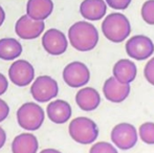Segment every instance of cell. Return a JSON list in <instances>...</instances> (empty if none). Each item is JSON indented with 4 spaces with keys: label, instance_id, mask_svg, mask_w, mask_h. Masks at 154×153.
<instances>
[{
    "label": "cell",
    "instance_id": "6da1fadb",
    "mask_svg": "<svg viewBox=\"0 0 154 153\" xmlns=\"http://www.w3.org/2000/svg\"><path fill=\"white\" fill-rule=\"evenodd\" d=\"M70 45L79 51H90L97 45L99 32L97 27L87 21H78L68 29Z\"/></svg>",
    "mask_w": 154,
    "mask_h": 153
},
{
    "label": "cell",
    "instance_id": "7a4b0ae2",
    "mask_svg": "<svg viewBox=\"0 0 154 153\" xmlns=\"http://www.w3.org/2000/svg\"><path fill=\"white\" fill-rule=\"evenodd\" d=\"M102 32L109 41L121 43L130 36L131 24L125 15L111 13L102 22Z\"/></svg>",
    "mask_w": 154,
    "mask_h": 153
},
{
    "label": "cell",
    "instance_id": "3957f363",
    "mask_svg": "<svg viewBox=\"0 0 154 153\" xmlns=\"http://www.w3.org/2000/svg\"><path fill=\"white\" fill-rule=\"evenodd\" d=\"M68 132L71 139L78 144L90 145L99 136V127L91 118L78 116L69 123Z\"/></svg>",
    "mask_w": 154,
    "mask_h": 153
},
{
    "label": "cell",
    "instance_id": "277c9868",
    "mask_svg": "<svg viewBox=\"0 0 154 153\" xmlns=\"http://www.w3.org/2000/svg\"><path fill=\"white\" fill-rule=\"evenodd\" d=\"M17 122L26 131H36L41 128L45 120V112L39 104L27 102L22 104L17 110Z\"/></svg>",
    "mask_w": 154,
    "mask_h": 153
},
{
    "label": "cell",
    "instance_id": "5b68a950",
    "mask_svg": "<svg viewBox=\"0 0 154 153\" xmlns=\"http://www.w3.org/2000/svg\"><path fill=\"white\" fill-rule=\"evenodd\" d=\"M59 93V85L54 78L39 76L31 86V94L36 102L47 103L55 99Z\"/></svg>",
    "mask_w": 154,
    "mask_h": 153
},
{
    "label": "cell",
    "instance_id": "8992f818",
    "mask_svg": "<svg viewBox=\"0 0 154 153\" xmlns=\"http://www.w3.org/2000/svg\"><path fill=\"white\" fill-rule=\"evenodd\" d=\"M112 144L121 150H130L136 145L138 133L136 128L130 123H120L111 130Z\"/></svg>",
    "mask_w": 154,
    "mask_h": 153
},
{
    "label": "cell",
    "instance_id": "52a82bcc",
    "mask_svg": "<svg viewBox=\"0 0 154 153\" xmlns=\"http://www.w3.org/2000/svg\"><path fill=\"white\" fill-rule=\"evenodd\" d=\"M126 53L131 59L144 61L150 58L154 53V43L145 35H135L126 42Z\"/></svg>",
    "mask_w": 154,
    "mask_h": 153
},
{
    "label": "cell",
    "instance_id": "ba28073f",
    "mask_svg": "<svg viewBox=\"0 0 154 153\" xmlns=\"http://www.w3.org/2000/svg\"><path fill=\"white\" fill-rule=\"evenodd\" d=\"M64 82L71 88L84 87L90 80V72L86 64L73 61L67 64L62 72Z\"/></svg>",
    "mask_w": 154,
    "mask_h": 153
},
{
    "label": "cell",
    "instance_id": "9c48e42d",
    "mask_svg": "<svg viewBox=\"0 0 154 153\" xmlns=\"http://www.w3.org/2000/svg\"><path fill=\"white\" fill-rule=\"evenodd\" d=\"M8 78L10 81L18 87H25L34 81L35 68L26 60L18 59L11 64Z\"/></svg>",
    "mask_w": 154,
    "mask_h": 153
},
{
    "label": "cell",
    "instance_id": "30bf717a",
    "mask_svg": "<svg viewBox=\"0 0 154 153\" xmlns=\"http://www.w3.org/2000/svg\"><path fill=\"white\" fill-rule=\"evenodd\" d=\"M42 46L51 56H61L66 51L68 40L64 33L57 29H51L43 34Z\"/></svg>",
    "mask_w": 154,
    "mask_h": 153
},
{
    "label": "cell",
    "instance_id": "8fae6325",
    "mask_svg": "<svg viewBox=\"0 0 154 153\" xmlns=\"http://www.w3.org/2000/svg\"><path fill=\"white\" fill-rule=\"evenodd\" d=\"M44 21L34 20L27 15L21 16L15 24V33L19 38L24 40H32L40 37L44 32Z\"/></svg>",
    "mask_w": 154,
    "mask_h": 153
},
{
    "label": "cell",
    "instance_id": "7c38bea8",
    "mask_svg": "<svg viewBox=\"0 0 154 153\" xmlns=\"http://www.w3.org/2000/svg\"><path fill=\"white\" fill-rule=\"evenodd\" d=\"M130 90H131L130 84L121 83L113 77L108 78L103 85L104 96L106 98V100L114 104L124 102L130 94Z\"/></svg>",
    "mask_w": 154,
    "mask_h": 153
},
{
    "label": "cell",
    "instance_id": "4fadbf2b",
    "mask_svg": "<svg viewBox=\"0 0 154 153\" xmlns=\"http://www.w3.org/2000/svg\"><path fill=\"white\" fill-rule=\"evenodd\" d=\"M46 115L55 124H65L72 115V109L68 102L64 100L51 101L46 107Z\"/></svg>",
    "mask_w": 154,
    "mask_h": 153
},
{
    "label": "cell",
    "instance_id": "5bb4252c",
    "mask_svg": "<svg viewBox=\"0 0 154 153\" xmlns=\"http://www.w3.org/2000/svg\"><path fill=\"white\" fill-rule=\"evenodd\" d=\"M75 103L86 112L93 111L101 104V96L93 87H82L75 94Z\"/></svg>",
    "mask_w": 154,
    "mask_h": 153
},
{
    "label": "cell",
    "instance_id": "9a60e30c",
    "mask_svg": "<svg viewBox=\"0 0 154 153\" xmlns=\"http://www.w3.org/2000/svg\"><path fill=\"white\" fill-rule=\"evenodd\" d=\"M137 67L135 63L129 59H121L113 65L112 77L123 84H130L135 80Z\"/></svg>",
    "mask_w": 154,
    "mask_h": 153
},
{
    "label": "cell",
    "instance_id": "2e32d148",
    "mask_svg": "<svg viewBox=\"0 0 154 153\" xmlns=\"http://www.w3.org/2000/svg\"><path fill=\"white\" fill-rule=\"evenodd\" d=\"M107 13L105 0H83L80 5V14L89 21H97L104 18Z\"/></svg>",
    "mask_w": 154,
    "mask_h": 153
},
{
    "label": "cell",
    "instance_id": "e0dca14e",
    "mask_svg": "<svg viewBox=\"0 0 154 153\" xmlns=\"http://www.w3.org/2000/svg\"><path fill=\"white\" fill-rule=\"evenodd\" d=\"M53 11V0H29L26 3V15L34 20L44 21Z\"/></svg>",
    "mask_w": 154,
    "mask_h": 153
},
{
    "label": "cell",
    "instance_id": "ac0fdd59",
    "mask_svg": "<svg viewBox=\"0 0 154 153\" xmlns=\"http://www.w3.org/2000/svg\"><path fill=\"white\" fill-rule=\"evenodd\" d=\"M39 142L32 133L24 132L17 135L12 143L13 153H37Z\"/></svg>",
    "mask_w": 154,
    "mask_h": 153
},
{
    "label": "cell",
    "instance_id": "d6986e66",
    "mask_svg": "<svg viewBox=\"0 0 154 153\" xmlns=\"http://www.w3.org/2000/svg\"><path fill=\"white\" fill-rule=\"evenodd\" d=\"M22 54V45L15 38L0 39V59L3 61H14Z\"/></svg>",
    "mask_w": 154,
    "mask_h": 153
},
{
    "label": "cell",
    "instance_id": "ffe728a7",
    "mask_svg": "<svg viewBox=\"0 0 154 153\" xmlns=\"http://www.w3.org/2000/svg\"><path fill=\"white\" fill-rule=\"evenodd\" d=\"M140 139L147 145H154V123L146 122L140 126L137 131Z\"/></svg>",
    "mask_w": 154,
    "mask_h": 153
},
{
    "label": "cell",
    "instance_id": "44dd1931",
    "mask_svg": "<svg viewBox=\"0 0 154 153\" xmlns=\"http://www.w3.org/2000/svg\"><path fill=\"white\" fill-rule=\"evenodd\" d=\"M142 18L147 24L154 25V0H147L142 6Z\"/></svg>",
    "mask_w": 154,
    "mask_h": 153
},
{
    "label": "cell",
    "instance_id": "7402d4cb",
    "mask_svg": "<svg viewBox=\"0 0 154 153\" xmlns=\"http://www.w3.org/2000/svg\"><path fill=\"white\" fill-rule=\"evenodd\" d=\"M89 153H119L116 146L107 142H99L91 146Z\"/></svg>",
    "mask_w": 154,
    "mask_h": 153
},
{
    "label": "cell",
    "instance_id": "603a6c76",
    "mask_svg": "<svg viewBox=\"0 0 154 153\" xmlns=\"http://www.w3.org/2000/svg\"><path fill=\"white\" fill-rule=\"evenodd\" d=\"M144 76L148 83L154 86V58L150 59L144 68Z\"/></svg>",
    "mask_w": 154,
    "mask_h": 153
},
{
    "label": "cell",
    "instance_id": "cb8c5ba5",
    "mask_svg": "<svg viewBox=\"0 0 154 153\" xmlns=\"http://www.w3.org/2000/svg\"><path fill=\"white\" fill-rule=\"evenodd\" d=\"M132 0H105L106 4L113 10H126L130 5Z\"/></svg>",
    "mask_w": 154,
    "mask_h": 153
},
{
    "label": "cell",
    "instance_id": "d4e9b609",
    "mask_svg": "<svg viewBox=\"0 0 154 153\" xmlns=\"http://www.w3.org/2000/svg\"><path fill=\"white\" fill-rule=\"evenodd\" d=\"M8 115H10V106L5 101L0 99V123L5 121Z\"/></svg>",
    "mask_w": 154,
    "mask_h": 153
},
{
    "label": "cell",
    "instance_id": "484cf974",
    "mask_svg": "<svg viewBox=\"0 0 154 153\" xmlns=\"http://www.w3.org/2000/svg\"><path fill=\"white\" fill-rule=\"evenodd\" d=\"M8 88V81L3 74L0 72V96L4 94Z\"/></svg>",
    "mask_w": 154,
    "mask_h": 153
},
{
    "label": "cell",
    "instance_id": "4316f807",
    "mask_svg": "<svg viewBox=\"0 0 154 153\" xmlns=\"http://www.w3.org/2000/svg\"><path fill=\"white\" fill-rule=\"evenodd\" d=\"M5 142H6V133L3 130V128L0 127V149L4 146Z\"/></svg>",
    "mask_w": 154,
    "mask_h": 153
},
{
    "label": "cell",
    "instance_id": "83f0119b",
    "mask_svg": "<svg viewBox=\"0 0 154 153\" xmlns=\"http://www.w3.org/2000/svg\"><path fill=\"white\" fill-rule=\"evenodd\" d=\"M4 20H5V12H4L3 8H1L0 5V26L3 24Z\"/></svg>",
    "mask_w": 154,
    "mask_h": 153
},
{
    "label": "cell",
    "instance_id": "f1b7e54d",
    "mask_svg": "<svg viewBox=\"0 0 154 153\" xmlns=\"http://www.w3.org/2000/svg\"><path fill=\"white\" fill-rule=\"evenodd\" d=\"M40 153H62L61 151L57 149H53V148H47V149H43Z\"/></svg>",
    "mask_w": 154,
    "mask_h": 153
}]
</instances>
